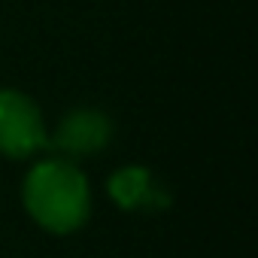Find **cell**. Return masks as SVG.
I'll list each match as a JSON object with an SVG mask.
<instances>
[{"mask_svg":"<svg viewBox=\"0 0 258 258\" xmlns=\"http://www.w3.org/2000/svg\"><path fill=\"white\" fill-rule=\"evenodd\" d=\"M25 207L37 225L52 234H70L85 225L91 191L82 170L70 161H43L25 179Z\"/></svg>","mask_w":258,"mask_h":258,"instance_id":"1","label":"cell"},{"mask_svg":"<svg viewBox=\"0 0 258 258\" xmlns=\"http://www.w3.org/2000/svg\"><path fill=\"white\" fill-rule=\"evenodd\" d=\"M46 149V127L40 109L22 91H0V152L10 158H28Z\"/></svg>","mask_w":258,"mask_h":258,"instance_id":"2","label":"cell"},{"mask_svg":"<svg viewBox=\"0 0 258 258\" xmlns=\"http://www.w3.org/2000/svg\"><path fill=\"white\" fill-rule=\"evenodd\" d=\"M112 137V124L103 112L97 109H76L70 115L61 118L58 131L52 134V140H46V149H58L64 155H94L100 152Z\"/></svg>","mask_w":258,"mask_h":258,"instance_id":"3","label":"cell"},{"mask_svg":"<svg viewBox=\"0 0 258 258\" xmlns=\"http://www.w3.org/2000/svg\"><path fill=\"white\" fill-rule=\"evenodd\" d=\"M109 195L124 207V210H137V207H161L164 198L149 185V173L143 167H124L109 179Z\"/></svg>","mask_w":258,"mask_h":258,"instance_id":"4","label":"cell"}]
</instances>
